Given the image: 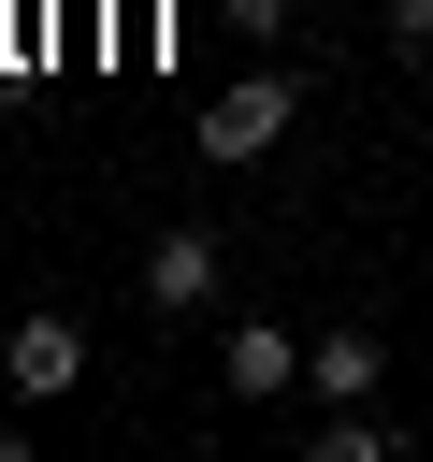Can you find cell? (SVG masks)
<instances>
[{"mask_svg": "<svg viewBox=\"0 0 433 462\" xmlns=\"http://www.w3.org/2000/svg\"><path fill=\"white\" fill-rule=\"evenodd\" d=\"M289 116H303V87H289V72H245V87H216V101H202V130H188V144H202L216 173H245V159H274V144H289Z\"/></svg>", "mask_w": 433, "mask_h": 462, "instance_id": "cell-1", "label": "cell"}, {"mask_svg": "<svg viewBox=\"0 0 433 462\" xmlns=\"http://www.w3.org/2000/svg\"><path fill=\"white\" fill-rule=\"evenodd\" d=\"M216 274H231V260H216V231H202V217H173V231L144 245V303H159V318H188V303H216Z\"/></svg>", "mask_w": 433, "mask_h": 462, "instance_id": "cell-2", "label": "cell"}, {"mask_svg": "<svg viewBox=\"0 0 433 462\" xmlns=\"http://www.w3.org/2000/svg\"><path fill=\"white\" fill-rule=\"evenodd\" d=\"M0 375H14L29 404H58V390L87 375V332H72V318H14V332H0Z\"/></svg>", "mask_w": 433, "mask_h": 462, "instance_id": "cell-3", "label": "cell"}, {"mask_svg": "<svg viewBox=\"0 0 433 462\" xmlns=\"http://www.w3.org/2000/svg\"><path fill=\"white\" fill-rule=\"evenodd\" d=\"M289 375H303V346H289L274 318H231V404H274Z\"/></svg>", "mask_w": 433, "mask_h": 462, "instance_id": "cell-4", "label": "cell"}, {"mask_svg": "<svg viewBox=\"0 0 433 462\" xmlns=\"http://www.w3.org/2000/svg\"><path fill=\"white\" fill-rule=\"evenodd\" d=\"M303 375H318V404H375L390 346H375V332H332V346H303Z\"/></svg>", "mask_w": 433, "mask_h": 462, "instance_id": "cell-5", "label": "cell"}, {"mask_svg": "<svg viewBox=\"0 0 433 462\" xmlns=\"http://www.w3.org/2000/svg\"><path fill=\"white\" fill-rule=\"evenodd\" d=\"M390 448H404V433H390L375 404H332V419L303 433V462H390Z\"/></svg>", "mask_w": 433, "mask_h": 462, "instance_id": "cell-6", "label": "cell"}, {"mask_svg": "<svg viewBox=\"0 0 433 462\" xmlns=\"http://www.w3.org/2000/svg\"><path fill=\"white\" fill-rule=\"evenodd\" d=\"M375 29H390L404 58H433V0H375Z\"/></svg>", "mask_w": 433, "mask_h": 462, "instance_id": "cell-7", "label": "cell"}, {"mask_svg": "<svg viewBox=\"0 0 433 462\" xmlns=\"http://www.w3.org/2000/svg\"><path fill=\"white\" fill-rule=\"evenodd\" d=\"M216 14H231L245 43H274V29H289V0H216Z\"/></svg>", "mask_w": 433, "mask_h": 462, "instance_id": "cell-8", "label": "cell"}]
</instances>
